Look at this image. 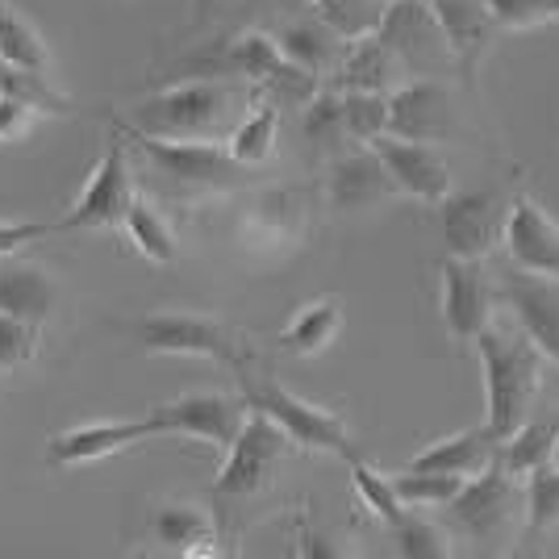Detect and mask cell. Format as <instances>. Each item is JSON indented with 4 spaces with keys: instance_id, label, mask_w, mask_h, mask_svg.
<instances>
[{
    "instance_id": "cell-1",
    "label": "cell",
    "mask_w": 559,
    "mask_h": 559,
    "mask_svg": "<svg viewBox=\"0 0 559 559\" xmlns=\"http://www.w3.org/2000/svg\"><path fill=\"white\" fill-rule=\"evenodd\" d=\"M480 355V372H485V426L497 443H506L522 421L531 418L538 393H543V372H547V355L526 330H506L489 322L480 330V338L472 343Z\"/></svg>"
},
{
    "instance_id": "cell-2",
    "label": "cell",
    "mask_w": 559,
    "mask_h": 559,
    "mask_svg": "<svg viewBox=\"0 0 559 559\" xmlns=\"http://www.w3.org/2000/svg\"><path fill=\"white\" fill-rule=\"evenodd\" d=\"M242 100H247L242 80L192 75L139 100L126 117V126L139 134H155V139H210L238 114Z\"/></svg>"
},
{
    "instance_id": "cell-3",
    "label": "cell",
    "mask_w": 559,
    "mask_h": 559,
    "mask_svg": "<svg viewBox=\"0 0 559 559\" xmlns=\"http://www.w3.org/2000/svg\"><path fill=\"white\" fill-rule=\"evenodd\" d=\"M447 531L464 543H476L480 551H497L501 543L522 538L526 526V489L518 472L501 464H489L480 476H467L460 497L443 506Z\"/></svg>"
},
{
    "instance_id": "cell-4",
    "label": "cell",
    "mask_w": 559,
    "mask_h": 559,
    "mask_svg": "<svg viewBox=\"0 0 559 559\" xmlns=\"http://www.w3.org/2000/svg\"><path fill=\"white\" fill-rule=\"evenodd\" d=\"M288 451H293V439L267 414L251 409L242 430H238V439L226 451V464L217 472V480H213L217 518H230L242 506L263 501L276 485V472L288 460Z\"/></svg>"
},
{
    "instance_id": "cell-5",
    "label": "cell",
    "mask_w": 559,
    "mask_h": 559,
    "mask_svg": "<svg viewBox=\"0 0 559 559\" xmlns=\"http://www.w3.org/2000/svg\"><path fill=\"white\" fill-rule=\"evenodd\" d=\"M242 396H247L251 409H259V414H267V418L276 421L280 430L293 439V447H301V451H326V455H343V460L355 455L350 451L347 418L326 409V405H313L305 396L288 393L276 380H255V376L247 372H242Z\"/></svg>"
},
{
    "instance_id": "cell-6",
    "label": "cell",
    "mask_w": 559,
    "mask_h": 559,
    "mask_svg": "<svg viewBox=\"0 0 559 559\" xmlns=\"http://www.w3.org/2000/svg\"><path fill=\"white\" fill-rule=\"evenodd\" d=\"M134 338L151 355H197V359L226 364L234 372H247V364H251V347L226 322L205 318V313H155V318H142V322H134Z\"/></svg>"
},
{
    "instance_id": "cell-7",
    "label": "cell",
    "mask_w": 559,
    "mask_h": 559,
    "mask_svg": "<svg viewBox=\"0 0 559 559\" xmlns=\"http://www.w3.org/2000/svg\"><path fill=\"white\" fill-rule=\"evenodd\" d=\"M130 142L142 151V159L155 167V176H164L180 188H234L242 185L247 167L234 159L226 146L210 139H155V134H139L130 126H121Z\"/></svg>"
},
{
    "instance_id": "cell-8",
    "label": "cell",
    "mask_w": 559,
    "mask_h": 559,
    "mask_svg": "<svg viewBox=\"0 0 559 559\" xmlns=\"http://www.w3.org/2000/svg\"><path fill=\"white\" fill-rule=\"evenodd\" d=\"M501 293L489 284L485 259H439V313L451 343H476L492 322V301Z\"/></svg>"
},
{
    "instance_id": "cell-9",
    "label": "cell",
    "mask_w": 559,
    "mask_h": 559,
    "mask_svg": "<svg viewBox=\"0 0 559 559\" xmlns=\"http://www.w3.org/2000/svg\"><path fill=\"white\" fill-rule=\"evenodd\" d=\"M134 180H130V164H126V142L114 139L109 151L100 155L93 167L84 192L68 205V213L55 222L59 230H117L126 222V213L134 205Z\"/></svg>"
},
{
    "instance_id": "cell-10",
    "label": "cell",
    "mask_w": 559,
    "mask_h": 559,
    "mask_svg": "<svg viewBox=\"0 0 559 559\" xmlns=\"http://www.w3.org/2000/svg\"><path fill=\"white\" fill-rule=\"evenodd\" d=\"M389 134L409 142H451L460 134L455 96L439 75L405 80L389 93Z\"/></svg>"
},
{
    "instance_id": "cell-11",
    "label": "cell",
    "mask_w": 559,
    "mask_h": 559,
    "mask_svg": "<svg viewBox=\"0 0 559 559\" xmlns=\"http://www.w3.org/2000/svg\"><path fill=\"white\" fill-rule=\"evenodd\" d=\"M506 201L497 188H476V192H451L439 205L443 222V242L451 255L460 259H489L492 247L506 230Z\"/></svg>"
},
{
    "instance_id": "cell-12",
    "label": "cell",
    "mask_w": 559,
    "mask_h": 559,
    "mask_svg": "<svg viewBox=\"0 0 559 559\" xmlns=\"http://www.w3.org/2000/svg\"><path fill=\"white\" fill-rule=\"evenodd\" d=\"M151 414L164 426V435H188V439H205V443L230 451V443L242 430V421L251 414V405H247V396L188 393L155 405Z\"/></svg>"
},
{
    "instance_id": "cell-13",
    "label": "cell",
    "mask_w": 559,
    "mask_h": 559,
    "mask_svg": "<svg viewBox=\"0 0 559 559\" xmlns=\"http://www.w3.org/2000/svg\"><path fill=\"white\" fill-rule=\"evenodd\" d=\"M376 34L396 50V59L414 75H426L430 68L455 59L451 47H447L443 25H439L435 9H430V0H389Z\"/></svg>"
},
{
    "instance_id": "cell-14",
    "label": "cell",
    "mask_w": 559,
    "mask_h": 559,
    "mask_svg": "<svg viewBox=\"0 0 559 559\" xmlns=\"http://www.w3.org/2000/svg\"><path fill=\"white\" fill-rule=\"evenodd\" d=\"M284 63V50L272 34L259 29H242L230 38H217L213 47L188 55L180 71L188 75H205V80H242V84H263L272 71Z\"/></svg>"
},
{
    "instance_id": "cell-15",
    "label": "cell",
    "mask_w": 559,
    "mask_h": 559,
    "mask_svg": "<svg viewBox=\"0 0 559 559\" xmlns=\"http://www.w3.org/2000/svg\"><path fill=\"white\" fill-rule=\"evenodd\" d=\"M146 439H164V426L155 414L146 418H117V421H88V426H71L59 430L47 443V460L55 467H84L96 460H109L117 451L146 443Z\"/></svg>"
},
{
    "instance_id": "cell-16",
    "label": "cell",
    "mask_w": 559,
    "mask_h": 559,
    "mask_svg": "<svg viewBox=\"0 0 559 559\" xmlns=\"http://www.w3.org/2000/svg\"><path fill=\"white\" fill-rule=\"evenodd\" d=\"M313 226L301 188H263L242 210V238L259 251H297Z\"/></svg>"
},
{
    "instance_id": "cell-17",
    "label": "cell",
    "mask_w": 559,
    "mask_h": 559,
    "mask_svg": "<svg viewBox=\"0 0 559 559\" xmlns=\"http://www.w3.org/2000/svg\"><path fill=\"white\" fill-rule=\"evenodd\" d=\"M501 247H506L513 267L559 280V222L543 210V201L531 197V192H518L510 201Z\"/></svg>"
},
{
    "instance_id": "cell-18",
    "label": "cell",
    "mask_w": 559,
    "mask_h": 559,
    "mask_svg": "<svg viewBox=\"0 0 559 559\" xmlns=\"http://www.w3.org/2000/svg\"><path fill=\"white\" fill-rule=\"evenodd\" d=\"M497 293L513 313V322L526 330L538 343V350L559 368V280L535 276V272H522L510 263V272H501Z\"/></svg>"
},
{
    "instance_id": "cell-19",
    "label": "cell",
    "mask_w": 559,
    "mask_h": 559,
    "mask_svg": "<svg viewBox=\"0 0 559 559\" xmlns=\"http://www.w3.org/2000/svg\"><path fill=\"white\" fill-rule=\"evenodd\" d=\"M368 146H376V155L384 159L401 197H414L421 205H443L451 197V167L435 151V142H409L396 139V134H380Z\"/></svg>"
},
{
    "instance_id": "cell-20",
    "label": "cell",
    "mask_w": 559,
    "mask_h": 559,
    "mask_svg": "<svg viewBox=\"0 0 559 559\" xmlns=\"http://www.w3.org/2000/svg\"><path fill=\"white\" fill-rule=\"evenodd\" d=\"M396 197V185L389 176L376 146L359 142L355 151H338L326 167V205L334 213H364L380 201Z\"/></svg>"
},
{
    "instance_id": "cell-21",
    "label": "cell",
    "mask_w": 559,
    "mask_h": 559,
    "mask_svg": "<svg viewBox=\"0 0 559 559\" xmlns=\"http://www.w3.org/2000/svg\"><path fill=\"white\" fill-rule=\"evenodd\" d=\"M151 538L167 556H222V518L197 501H164L151 513Z\"/></svg>"
},
{
    "instance_id": "cell-22",
    "label": "cell",
    "mask_w": 559,
    "mask_h": 559,
    "mask_svg": "<svg viewBox=\"0 0 559 559\" xmlns=\"http://www.w3.org/2000/svg\"><path fill=\"white\" fill-rule=\"evenodd\" d=\"M405 63L396 59V50L380 34L350 38L338 68L330 71V88L338 93H393L405 80Z\"/></svg>"
},
{
    "instance_id": "cell-23",
    "label": "cell",
    "mask_w": 559,
    "mask_h": 559,
    "mask_svg": "<svg viewBox=\"0 0 559 559\" xmlns=\"http://www.w3.org/2000/svg\"><path fill=\"white\" fill-rule=\"evenodd\" d=\"M59 309V280L55 272L29 263V259H0V313L22 318L34 326H47Z\"/></svg>"
},
{
    "instance_id": "cell-24",
    "label": "cell",
    "mask_w": 559,
    "mask_h": 559,
    "mask_svg": "<svg viewBox=\"0 0 559 559\" xmlns=\"http://www.w3.org/2000/svg\"><path fill=\"white\" fill-rule=\"evenodd\" d=\"M497 451L501 443L489 435V426H472V430L430 443L405 467L409 472H447V476H480L489 464H497Z\"/></svg>"
},
{
    "instance_id": "cell-25",
    "label": "cell",
    "mask_w": 559,
    "mask_h": 559,
    "mask_svg": "<svg viewBox=\"0 0 559 559\" xmlns=\"http://www.w3.org/2000/svg\"><path fill=\"white\" fill-rule=\"evenodd\" d=\"M430 9L443 25L447 47L455 55V63L464 71H476L480 55L489 50L492 29H497L489 4L485 0H430Z\"/></svg>"
},
{
    "instance_id": "cell-26",
    "label": "cell",
    "mask_w": 559,
    "mask_h": 559,
    "mask_svg": "<svg viewBox=\"0 0 559 559\" xmlns=\"http://www.w3.org/2000/svg\"><path fill=\"white\" fill-rule=\"evenodd\" d=\"M338 330H343V301L338 297H313L284 326L280 350H288V355H322L338 338Z\"/></svg>"
},
{
    "instance_id": "cell-27",
    "label": "cell",
    "mask_w": 559,
    "mask_h": 559,
    "mask_svg": "<svg viewBox=\"0 0 559 559\" xmlns=\"http://www.w3.org/2000/svg\"><path fill=\"white\" fill-rule=\"evenodd\" d=\"M276 43H280V50H284V59L301 63V68L313 71V75H330V71L338 68L343 50H347V38L326 22L284 25L276 34Z\"/></svg>"
},
{
    "instance_id": "cell-28",
    "label": "cell",
    "mask_w": 559,
    "mask_h": 559,
    "mask_svg": "<svg viewBox=\"0 0 559 559\" xmlns=\"http://www.w3.org/2000/svg\"><path fill=\"white\" fill-rule=\"evenodd\" d=\"M276 142H280V105L263 100V105H255V114H247L230 130L226 151L242 167H263L276 155Z\"/></svg>"
},
{
    "instance_id": "cell-29",
    "label": "cell",
    "mask_w": 559,
    "mask_h": 559,
    "mask_svg": "<svg viewBox=\"0 0 559 559\" xmlns=\"http://www.w3.org/2000/svg\"><path fill=\"white\" fill-rule=\"evenodd\" d=\"M497 460L510 467V472H518V476H526V472H535V467L559 460V418L522 421L510 439L501 443Z\"/></svg>"
},
{
    "instance_id": "cell-30",
    "label": "cell",
    "mask_w": 559,
    "mask_h": 559,
    "mask_svg": "<svg viewBox=\"0 0 559 559\" xmlns=\"http://www.w3.org/2000/svg\"><path fill=\"white\" fill-rule=\"evenodd\" d=\"M121 230H126V238L134 242V251L142 259H151V263H176V234H171V226H167V217L159 213L155 201L134 197V205L126 213Z\"/></svg>"
},
{
    "instance_id": "cell-31",
    "label": "cell",
    "mask_w": 559,
    "mask_h": 559,
    "mask_svg": "<svg viewBox=\"0 0 559 559\" xmlns=\"http://www.w3.org/2000/svg\"><path fill=\"white\" fill-rule=\"evenodd\" d=\"M0 59L4 68H25V71H47L50 50L43 34L25 22L13 4L0 0Z\"/></svg>"
},
{
    "instance_id": "cell-32",
    "label": "cell",
    "mask_w": 559,
    "mask_h": 559,
    "mask_svg": "<svg viewBox=\"0 0 559 559\" xmlns=\"http://www.w3.org/2000/svg\"><path fill=\"white\" fill-rule=\"evenodd\" d=\"M551 531H559V460L526 472V526H522V538L538 543Z\"/></svg>"
},
{
    "instance_id": "cell-33",
    "label": "cell",
    "mask_w": 559,
    "mask_h": 559,
    "mask_svg": "<svg viewBox=\"0 0 559 559\" xmlns=\"http://www.w3.org/2000/svg\"><path fill=\"white\" fill-rule=\"evenodd\" d=\"M301 134L309 146L338 155L347 142V117H343V93L338 88H322L301 109Z\"/></svg>"
},
{
    "instance_id": "cell-34",
    "label": "cell",
    "mask_w": 559,
    "mask_h": 559,
    "mask_svg": "<svg viewBox=\"0 0 559 559\" xmlns=\"http://www.w3.org/2000/svg\"><path fill=\"white\" fill-rule=\"evenodd\" d=\"M393 531V551L405 559H447L455 556V535L447 531V526H439L435 518H421V513H405L396 526H389Z\"/></svg>"
},
{
    "instance_id": "cell-35",
    "label": "cell",
    "mask_w": 559,
    "mask_h": 559,
    "mask_svg": "<svg viewBox=\"0 0 559 559\" xmlns=\"http://www.w3.org/2000/svg\"><path fill=\"white\" fill-rule=\"evenodd\" d=\"M347 464H350V485H355L359 506L372 513V518H380L384 526H396L409 513V506L401 501L393 476H380L376 467H368L364 460H355V455H347Z\"/></svg>"
},
{
    "instance_id": "cell-36",
    "label": "cell",
    "mask_w": 559,
    "mask_h": 559,
    "mask_svg": "<svg viewBox=\"0 0 559 559\" xmlns=\"http://www.w3.org/2000/svg\"><path fill=\"white\" fill-rule=\"evenodd\" d=\"M396 492L409 510H443L451 506L460 489L467 485V476H447V472H396L393 476Z\"/></svg>"
},
{
    "instance_id": "cell-37",
    "label": "cell",
    "mask_w": 559,
    "mask_h": 559,
    "mask_svg": "<svg viewBox=\"0 0 559 559\" xmlns=\"http://www.w3.org/2000/svg\"><path fill=\"white\" fill-rule=\"evenodd\" d=\"M0 93L17 96L38 114H71V100L47 80V71L25 68H0Z\"/></svg>"
},
{
    "instance_id": "cell-38",
    "label": "cell",
    "mask_w": 559,
    "mask_h": 559,
    "mask_svg": "<svg viewBox=\"0 0 559 559\" xmlns=\"http://www.w3.org/2000/svg\"><path fill=\"white\" fill-rule=\"evenodd\" d=\"M350 142H376L389 134V93H343Z\"/></svg>"
},
{
    "instance_id": "cell-39",
    "label": "cell",
    "mask_w": 559,
    "mask_h": 559,
    "mask_svg": "<svg viewBox=\"0 0 559 559\" xmlns=\"http://www.w3.org/2000/svg\"><path fill=\"white\" fill-rule=\"evenodd\" d=\"M322 22L334 25L343 38H364V34H376L380 29V17L389 9V0H322Z\"/></svg>"
},
{
    "instance_id": "cell-40",
    "label": "cell",
    "mask_w": 559,
    "mask_h": 559,
    "mask_svg": "<svg viewBox=\"0 0 559 559\" xmlns=\"http://www.w3.org/2000/svg\"><path fill=\"white\" fill-rule=\"evenodd\" d=\"M485 4L501 29H531L559 17V0H485Z\"/></svg>"
},
{
    "instance_id": "cell-41",
    "label": "cell",
    "mask_w": 559,
    "mask_h": 559,
    "mask_svg": "<svg viewBox=\"0 0 559 559\" xmlns=\"http://www.w3.org/2000/svg\"><path fill=\"white\" fill-rule=\"evenodd\" d=\"M38 330L43 326L0 313V372L4 368H22L38 355Z\"/></svg>"
},
{
    "instance_id": "cell-42",
    "label": "cell",
    "mask_w": 559,
    "mask_h": 559,
    "mask_svg": "<svg viewBox=\"0 0 559 559\" xmlns=\"http://www.w3.org/2000/svg\"><path fill=\"white\" fill-rule=\"evenodd\" d=\"M34 121H38V109H29L17 96L0 93V142L25 139V134L34 130Z\"/></svg>"
},
{
    "instance_id": "cell-43",
    "label": "cell",
    "mask_w": 559,
    "mask_h": 559,
    "mask_svg": "<svg viewBox=\"0 0 559 559\" xmlns=\"http://www.w3.org/2000/svg\"><path fill=\"white\" fill-rule=\"evenodd\" d=\"M50 230H59V226H47V222H17V226H9V222H0V259L17 255L25 242L47 238Z\"/></svg>"
},
{
    "instance_id": "cell-44",
    "label": "cell",
    "mask_w": 559,
    "mask_h": 559,
    "mask_svg": "<svg viewBox=\"0 0 559 559\" xmlns=\"http://www.w3.org/2000/svg\"><path fill=\"white\" fill-rule=\"evenodd\" d=\"M334 538H326V535H318L309 522H301V531H297V556H305V559H313V556H322V559H334V556H343V547H330Z\"/></svg>"
},
{
    "instance_id": "cell-45",
    "label": "cell",
    "mask_w": 559,
    "mask_h": 559,
    "mask_svg": "<svg viewBox=\"0 0 559 559\" xmlns=\"http://www.w3.org/2000/svg\"><path fill=\"white\" fill-rule=\"evenodd\" d=\"M288 4H322V0H288Z\"/></svg>"
},
{
    "instance_id": "cell-46",
    "label": "cell",
    "mask_w": 559,
    "mask_h": 559,
    "mask_svg": "<svg viewBox=\"0 0 559 559\" xmlns=\"http://www.w3.org/2000/svg\"><path fill=\"white\" fill-rule=\"evenodd\" d=\"M0 68H4V59H0Z\"/></svg>"
}]
</instances>
